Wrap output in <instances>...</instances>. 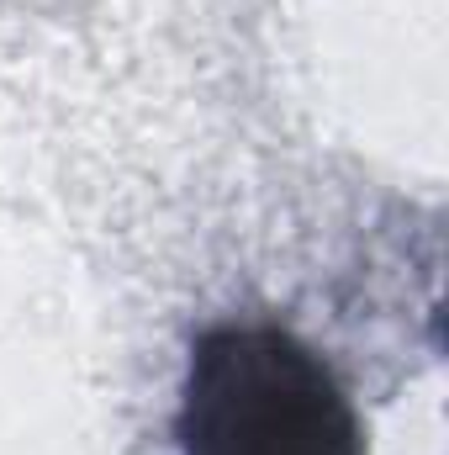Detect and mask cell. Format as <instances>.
Returning <instances> with one entry per match:
<instances>
[{
    "label": "cell",
    "instance_id": "6da1fadb",
    "mask_svg": "<svg viewBox=\"0 0 449 455\" xmlns=\"http://www.w3.org/2000/svg\"><path fill=\"white\" fill-rule=\"evenodd\" d=\"M180 455H365L328 360L280 323H217L191 344Z\"/></svg>",
    "mask_w": 449,
    "mask_h": 455
}]
</instances>
